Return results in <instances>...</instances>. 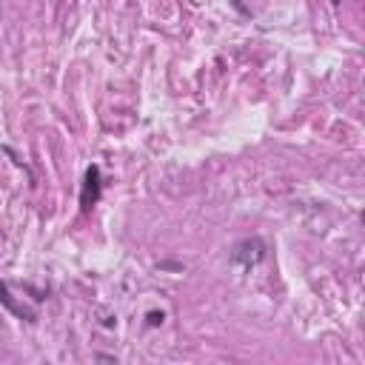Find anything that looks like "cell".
Returning a JSON list of instances; mask_svg holds the SVG:
<instances>
[{
  "label": "cell",
  "instance_id": "1",
  "mask_svg": "<svg viewBox=\"0 0 365 365\" xmlns=\"http://www.w3.org/2000/svg\"><path fill=\"white\" fill-rule=\"evenodd\" d=\"M231 260H234L237 266H242V269H254V266H260V263L266 260V242L257 240V237L237 242L234 252H231Z\"/></svg>",
  "mask_w": 365,
  "mask_h": 365
},
{
  "label": "cell",
  "instance_id": "2",
  "mask_svg": "<svg viewBox=\"0 0 365 365\" xmlns=\"http://www.w3.org/2000/svg\"><path fill=\"white\" fill-rule=\"evenodd\" d=\"M97 200H100V169H97V166H89V172H86V186H83V194H80V206L89 211Z\"/></svg>",
  "mask_w": 365,
  "mask_h": 365
},
{
  "label": "cell",
  "instance_id": "3",
  "mask_svg": "<svg viewBox=\"0 0 365 365\" xmlns=\"http://www.w3.org/2000/svg\"><path fill=\"white\" fill-rule=\"evenodd\" d=\"M0 303H4V305H6V308H9L12 314H18V317H26V320H32V317H35V314H32L29 308L18 305V303H15L12 297H9V291H6V286H4V283H0Z\"/></svg>",
  "mask_w": 365,
  "mask_h": 365
},
{
  "label": "cell",
  "instance_id": "4",
  "mask_svg": "<svg viewBox=\"0 0 365 365\" xmlns=\"http://www.w3.org/2000/svg\"><path fill=\"white\" fill-rule=\"evenodd\" d=\"M160 322H163V314L152 311V314H149V325H160Z\"/></svg>",
  "mask_w": 365,
  "mask_h": 365
}]
</instances>
